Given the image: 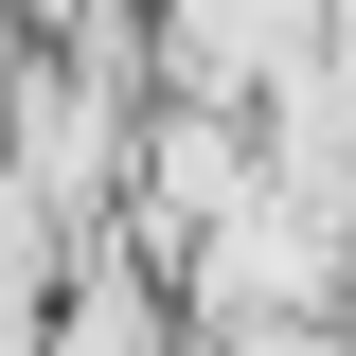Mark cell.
Wrapping results in <instances>:
<instances>
[{"mask_svg":"<svg viewBox=\"0 0 356 356\" xmlns=\"http://www.w3.org/2000/svg\"><path fill=\"white\" fill-rule=\"evenodd\" d=\"M54 356H161V285H143L125 250H89L72 285H54Z\"/></svg>","mask_w":356,"mask_h":356,"instance_id":"obj_1","label":"cell"}]
</instances>
